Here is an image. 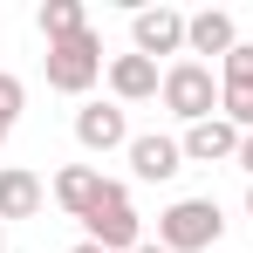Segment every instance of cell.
Listing matches in <instances>:
<instances>
[{
	"instance_id": "3",
	"label": "cell",
	"mask_w": 253,
	"mask_h": 253,
	"mask_svg": "<svg viewBox=\"0 0 253 253\" xmlns=\"http://www.w3.org/2000/svg\"><path fill=\"white\" fill-rule=\"evenodd\" d=\"M83 240H96L103 253H137V247H144V212L130 206V185L110 178V192H103L96 212L83 219Z\"/></svg>"
},
{
	"instance_id": "13",
	"label": "cell",
	"mask_w": 253,
	"mask_h": 253,
	"mask_svg": "<svg viewBox=\"0 0 253 253\" xmlns=\"http://www.w3.org/2000/svg\"><path fill=\"white\" fill-rule=\"evenodd\" d=\"M35 21H42L48 48H55V42H76V35H89V14H83V0H48Z\"/></svg>"
},
{
	"instance_id": "4",
	"label": "cell",
	"mask_w": 253,
	"mask_h": 253,
	"mask_svg": "<svg viewBox=\"0 0 253 253\" xmlns=\"http://www.w3.org/2000/svg\"><path fill=\"white\" fill-rule=\"evenodd\" d=\"M42 69H48V89L83 96V89L103 76V35L89 28V35H76V42H55V48L42 55Z\"/></svg>"
},
{
	"instance_id": "9",
	"label": "cell",
	"mask_w": 253,
	"mask_h": 253,
	"mask_svg": "<svg viewBox=\"0 0 253 253\" xmlns=\"http://www.w3.org/2000/svg\"><path fill=\"white\" fill-rule=\"evenodd\" d=\"M178 144H185V165H233V158H240V130L226 124V117H206V124H192Z\"/></svg>"
},
{
	"instance_id": "5",
	"label": "cell",
	"mask_w": 253,
	"mask_h": 253,
	"mask_svg": "<svg viewBox=\"0 0 253 253\" xmlns=\"http://www.w3.org/2000/svg\"><path fill=\"white\" fill-rule=\"evenodd\" d=\"M130 55H144V62L185 55V14L178 7H137L130 14Z\"/></svg>"
},
{
	"instance_id": "10",
	"label": "cell",
	"mask_w": 253,
	"mask_h": 253,
	"mask_svg": "<svg viewBox=\"0 0 253 253\" xmlns=\"http://www.w3.org/2000/svg\"><path fill=\"white\" fill-rule=\"evenodd\" d=\"M103 192H110V178H103L96 165H62L55 171V206L69 212V219H89Z\"/></svg>"
},
{
	"instance_id": "14",
	"label": "cell",
	"mask_w": 253,
	"mask_h": 253,
	"mask_svg": "<svg viewBox=\"0 0 253 253\" xmlns=\"http://www.w3.org/2000/svg\"><path fill=\"white\" fill-rule=\"evenodd\" d=\"M219 117L240 130V137H247V130H253V83H226V96H219Z\"/></svg>"
},
{
	"instance_id": "17",
	"label": "cell",
	"mask_w": 253,
	"mask_h": 253,
	"mask_svg": "<svg viewBox=\"0 0 253 253\" xmlns=\"http://www.w3.org/2000/svg\"><path fill=\"white\" fill-rule=\"evenodd\" d=\"M233 165H240V171H247V178H253V130H247V137H240V158H233Z\"/></svg>"
},
{
	"instance_id": "8",
	"label": "cell",
	"mask_w": 253,
	"mask_h": 253,
	"mask_svg": "<svg viewBox=\"0 0 253 253\" xmlns=\"http://www.w3.org/2000/svg\"><path fill=\"white\" fill-rule=\"evenodd\" d=\"M124 158H130V171H137L144 185H171V178L185 171V144L151 130V137H130V151H124Z\"/></svg>"
},
{
	"instance_id": "20",
	"label": "cell",
	"mask_w": 253,
	"mask_h": 253,
	"mask_svg": "<svg viewBox=\"0 0 253 253\" xmlns=\"http://www.w3.org/2000/svg\"><path fill=\"white\" fill-rule=\"evenodd\" d=\"M247 219H253V185H247Z\"/></svg>"
},
{
	"instance_id": "11",
	"label": "cell",
	"mask_w": 253,
	"mask_h": 253,
	"mask_svg": "<svg viewBox=\"0 0 253 253\" xmlns=\"http://www.w3.org/2000/svg\"><path fill=\"white\" fill-rule=\"evenodd\" d=\"M110 89H117V103H151L165 89V69L144 62V55H117L110 62Z\"/></svg>"
},
{
	"instance_id": "16",
	"label": "cell",
	"mask_w": 253,
	"mask_h": 253,
	"mask_svg": "<svg viewBox=\"0 0 253 253\" xmlns=\"http://www.w3.org/2000/svg\"><path fill=\"white\" fill-rule=\"evenodd\" d=\"M219 83H253V42H240L226 62H219Z\"/></svg>"
},
{
	"instance_id": "19",
	"label": "cell",
	"mask_w": 253,
	"mask_h": 253,
	"mask_svg": "<svg viewBox=\"0 0 253 253\" xmlns=\"http://www.w3.org/2000/svg\"><path fill=\"white\" fill-rule=\"evenodd\" d=\"M137 253H171V247H158V240H144V247H137Z\"/></svg>"
},
{
	"instance_id": "15",
	"label": "cell",
	"mask_w": 253,
	"mask_h": 253,
	"mask_svg": "<svg viewBox=\"0 0 253 253\" xmlns=\"http://www.w3.org/2000/svg\"><path fill=\"white\" fill-rule=\"evenodd\" d=\"M21 110H28V83L0 69V144H7V130L21 124Z\"/></svg>"
},
{
	"instance_id": "12",
	"label": "cell",
	"mask_w": 253,
	"mask_h": 253,
	"mask_svg": "<svg viewBox=\"0 0 253 253\" xmlns=\"http://www.w3.org/2000/svg\"><path fill=\"white\" fill-rule=\"evenodd\" d=\"M42 212V178L28 165H7L0 171V219H35Z\"/></svg>"
},
{
	"instance_id": "18",
	"label": "cell",
	"mask_w": 253,
	"mask_h": 253,
	"mask_svg": "<svg viewBox=\"0 0 253 253\" xmlns=\"http://www.w3.org/2000/svg\"><path fill=\"white\" fill-rule=\"evenodd\" d=\"M69 253H103V247H96V240H76V247H69Z\"/></svg>"
},
{
	"instance_id": "6",
	"label": "cell",
	"mask_w": 253,
	"mask_h": 253,
	"mask_svg": "<svg viewBox=\"0 0 253 253\" xmlns=\"http://www.w3.org/2000/svg\"><path fill=\"white\" fill-rule=\"evenodd\" d=\"M76 144L96 151V158L130 151V117H124V103H89V110H76Z\"/></svg>"
},
{
	"instance_id": "2",
	"label": "cell",
	"mask_w": 253,
	"mask_h": 253,
	"mask_svg": "<svg viewBox=\"0 0 253 253\" xmlns=\"http://www.w3.org/2000/svg\"><path fill=\"white\" fill-rule=\"evenodd\" d=\"M219 240H226V212L212 199H178V206L158 212V247H171V253H212Z\"/></svg>"
},
{
	"instance_id": "7",
	"label": "cell",
	"mask_w": 253,
	"mask_h": 253,
	"mask_svg": "<svg viewBox=\"0 0 253 253\" xmlns=\"http://www.w3.org/2000/svg\"><path fill=\"white\" fill-rule=\"evenodd\" d=\"M233 48H240V28H233L226 7H199V14H185V55H192V62H199V55L226 62Z\"/></svg>"
},
{
	"instance_id": "1",
	"label": "cell",
	"mask_w": 253,
	"mask_h": 253,
	"mask_svg": "<svg viewBox=\"0 0 253 253\" xmlns=\"http://www.w3.org/2000/svg\"><path fill=\"white\" fill-rule=\"evenodd\" d=\"M158 96H165V110H171V117L192 130V124H206V117H219V96H226V83L212 76L206 62H192V55H185V62H171V69H165V89H158Z\"/></svg>"
}]
</instances>
